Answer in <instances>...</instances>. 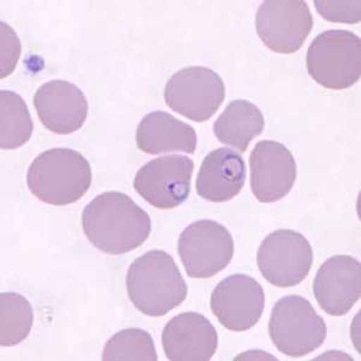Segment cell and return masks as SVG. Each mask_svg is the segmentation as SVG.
<instances>
[{
  "instance_id": "obj_5",
  "label": "cell",
  "mask_w": 361,
  "mask_h": 361,
  "mask_svg": "<svg viewBox=\"0 0 361 361\" xmlns=\"http://www.w3.org/2000/svg\"><path fill=\"white\" fill-rule=\"evenodd\" d=\"M326 334L324 319L302 296H286L272 308L269 335L276 348L288 357L313 353L324 343Z\"/></svg>"
},
{
  "instance_id": "obj_1",
  "label": "cell",
  "mask_w": 361,
  "mask_h": 361,
  "mask_svg": "<svg viewBox=\"0 0 361 361\" xmlns=\"http://www.w3.org/2000/svg\"><path fill=\"white\" fill-rule=\"evenodd\" d=\"M83 233L106 255H126L142 246L152 231L149 214L119 192L95 197L82 212Z\"/></svg>"
},
{
  "instance_id": "obj_22",
  "label": "cell",
  "mask_w": 361,
  "mask_h": 361,
  "mask_svg": "<svg viewBox=\"0 0 361 361\" xmlns=\"http://www.w3.org/2000/svg\"><path fill=\"white\" fill-rule=\"evenodd\" d=\"M317 11L326 21L340 23H357L360 22V0L352 1H329L317 0L314 1Z\"/></svg>"
},
{
  "instance_id": "obj_16",
  "label": "cell",
  "mask_w": 361,
  "mask_h": 361,
  "mask_svg": "<svg viewBox=\"0 0 361 361\" xmlns=\"http://www.w3.org/2000/svg\"><path fill=\"white\" fill-rule=\"evenodd\" d=\"M246 163L230 148L209 152L197 173V192L211 202H226L234 199L245 185Z\"/></svg>"
},
{
  "instance_id": "obj_9",
  "label": "cell",
  "mask_w": 361,
  "mask_h": 361,
  "mask_svg": "<svg viewBox=\"0 0 361 361\" xmlns=\"http://www.w3.org/2000/svg\"><path fill=\"white\" fill-rule=\"evenodd\" d=\"M255 28L271 51L295 54L312 30V13L302 0H267L259 6Z\"/></svg>"
},
{
  "instance_id": "obj_3",
  "label": "cell",
  "mask_w": 361,
  "mask_h": 361,
  "mask_svg": "<svg viewBox=\"0 0 361 361\" xmlns=\"http://www.w3.org/2000/svg\"><path fill=\"white\" fill-rule=\"evenodd\" d=\"M90 185V161L71 148L47 149L32 161L27 173L30 193L49 205L74 204L85 197Z\"/></svg>"
},
{
  "instance_id": "obj_19",
  "label": "cell",
  "mask_w": 361,
  "mask_h": 361,
  "mask_svg": "<svg viewBox=\"0 0 361 361\" xmlns=\"http://www.w3.org/2000/svg\"><path fill=\"white\" fill-rule=\"evenodd\" d=\"M0 146L17 149L28 142L33 134V121L22 97L13 90L0 92Z\"/></svg>"
},
{
  "instance_id": "obj_23",
  "label": "cell",
  "mask_w": 361,
  "mask_h": 361,
  "mask_svg": "<svg viewBox=\"0 0 361 361\" xmlns=\"http://www.w3.org/2000/svg\"><path fill=\"white\" fill-rule=\"evenodd\" d=\"M0 42H1V59H0V78H5L13 74L21 56V42L15 30L5 22L0 23Z\"/></svg>"
},
{
  "instance_id": "obj_6",
  "label": "cell",
  "mask_w": 361,
  "mask_h": 361,
  "mask_svg": "<svg viewBox=\"0 0 361 361\" xmlns=\"http://www.w3.org/2000/svg\"><path fill=\"white\" fill-rule=\"evenodd\" d=\"M165 103L173 111L194 122H206L226 99L222 78L209 68L189 66L169 78Z\"/></svg>"
},
{
  "instance_id": "obj_11",
  "label": "cell",
  "mask_w": 361,
  "mask_h": 361,
  "mask_svg": "<svg viewBox=\"0 0 361 361\" xmlns=\"http://www.w3.org/2000/svg\"><path fill=\"white\" fill-rule=\"evenodd\" d=\"M209 306L224 328L246 331L258 324L263 316L265 293L253 277L235 274L214 288Z\"/></svg>"
},
{
  "instance_id": "obj_17",
  "label": "cell",
  "mask_w": 361,
  "mask_h": 361,
  "mask_svg": "<svg viewBox=\"0 0 361 361\" xmlns=\"http://www.w3.org/2000/svg\"><path fill=\"white\" fill-rule=\"evenodd\" d=\"M136 145L147 154L185 152L193 154L197 145L195 129L168 112L153 111L141 119Z\"/></svg>"
},
{
  "instance_id": "obj_4",
  "label": "cell",
  "mask_w": 361,
  "mask_h": 361,
  "mask_svg": "<svg viewBox=\"0 0 361 361\" xmlns=\"http://www.w3.org/2000/svg\"><path fill=\"white\" fill-rule=\"evenodd\" d=\"M308 74L320 86L342 90L361 76V40L357 34L331 29L317 35L306 54Z\"/></svg>"
},
{
  "instance_id": "obj_20",
  "label": "cell",
  "mask_w": 361,
  "mask_h": 361,
  "mask_svg": "<svg viewBox=\"0 0 361 361\" xmlns=\"http://www.w3.org/2000/svg\"><path fill=\"white\" fill-rule=\"evenodd\" d=\"M34 311L25 296L15 292L0 295V343L3 347L20 345L33 328Z\"/></svg>"
},
{
  "instance_id": "obj_2",
  "label": "cell",
  "mask_w": 361,
  "mask_h": 361,
  "mask_svg": "<svg viewBox=\"0 0 361 361\" xmlns=\"http://www.w3.org/2000/svg\"><path fill=\"white\" fill-rule=\"evenodd\" d=\"M126 283L129 300L145 316H165L188 294L180 269L164 250H149L135 259L128 269Z\"/></svg>"
},
{
  "instance_id": "obj_10",
  "label": "cell",
  "mask_w": 361,
  "mask_h": 361,
  "mask_svg": "<svg viewBox=\"0 0 361 361\" xmlns=\"http://www.w3.org/2000/svg\"><path fill=\"white\" fill-rule=\"evenodd\" d=\"M193 171L194 161L189 157H159L140 169L134 188L153 207L175 209L189 197Z\"/></svg>"
},
{
  "instance_id": "obj_7",
  "label": "cell",
  "mask_w": 361,
  "mask_h": 361,
  "mask_svg": "<svg viewBox=\"0 0 361 361\" xmlns=\"http://www.w3.org/2000/svg\"><path fill=\"white\" fill-rule=\"evenodd\" d=\"M177 250L189 277L211 279L229 265L234 240L221 223L200 219L182 231Z\"/></svg>"
},
{
  "instance_id": "obj_18",
  "label": "cell",
  "mask_w": 361,
  "mask_h": 361,
  "mask_svg": "<svg viewBox=\"0 0 361 361\" xmlns=\"http://www.w3.org/2000/svg\"><path fill=\"white\" fill-rule=\"evenodd\" d=\"M265 119L258 106L245 99L234 100L214 124L219 142L245 152L250 142L263 133Z\"/></svg>"
},
{
  "instance_id": "obj_8",
  "label": "cell",
  "mask_w": 361,
  "mask_h": 361,
  "mask_svg": "<svg viewBox=\"0 0 361 361\" xmlns=\"http://www.w3.org/2000/svg\"><path fill=\"white\" fill-rule=\"evenodd\" d=\"M257 263L269 283L279 288L295 287L312 269V246L298 231L276 230L259 247Z\"/></svg>"
},
{
  "instance_id": "obj_13",
  "label": "cell",
  "mask_w": 361,
  "mask_h": 361,
  "mask_svg": "<svg viewBox=\"0 0 361 361\" xmlns=\"http://www.w3.org/2000/svg\"><path fill=\"white\" fill-rule=\"evenodd\" d=\"M313 293L330 316H345L361 296V264L350 255H335L317 271Z\"/></svg>"
},
{
  "instance_id": "obj_21",
  "label": "cell",
  "mask_w": 361,
  "mask_h": 361,
  "mask_svg": "<svg viewBox=\"0 0 361 361\" xmlns=\"http://www.w3.org/2000/svg\"><path fill=\"white\" fill-rule=\"evenodd\" d=\"M102 357L105 361H157L158 354L154 341L147 331L129 328L107 341Z\"/></svg>"
},
{
  "instance_id": "obj_15",
  "label": "cell",
  "mask_w": 361,
  "mask_h": 361,
  "mask_svg": "<svg viewBox=\"0 0 361 361\" xmlns=\"http://www.w3.org/2000/svg\"><path fill=\"white\" fill-rule=\"evenodd\" d=\"M161 345L169 360L207 361L217 352V330L200 313H180L165 325Z\"/></svg>"
},
{
  "instance_id": "obj_14",
  "label": "cell",
  "mask_w": 361,
  "mask_h": 361,
  "mask_svg": "<svg viewBox=\"0 0 361 361\" xmlns=\"http://www.w3.org/2000/svg\"><path fill=\"white\" fill-rule=\"evenodd\" d=\"M33 102L42 123L59 135L78 132L88 116V102L82 90L64 80L44 83Z\"/></svg>"
},
{
  "instance_id": "obj_12",
  "label": "cell",
  "mask_w": 361,
  "mask_h": 361,
  "mask_svg": "<svg viewBox=\"0 0 361 361\" xmlns=\"http://www.w3.org/2000/svg\"><path fill=\"white\" fill-rule=\"evenodd\" d=\"M250 188L262 204L283 199L295 185L298 169L292 152L283 144L263 140L250 157Z\"/></svg>"
}]
</instances>
